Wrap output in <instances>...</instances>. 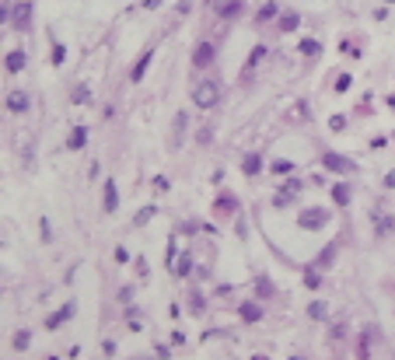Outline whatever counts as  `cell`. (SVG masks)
Segmentation results:
<instances>
[{
    "instance_id": "cell-1",
    "label": "cell",
    "mask_w": 395,
    "mask_h": 360,
    "mask_svg": "<svg viewBox=\"0 0 395 360\" xmlns=\"http://www.w3.org/2000/svg\"><path fill=\"white\" fill-rule=\"evenodd\" d=\"M192 102H196V109H214V105L221 102V80L203 77V80L192 87Z\"/></svg>"
},
{
    "instance_id": "cell-2",
    "label": "cell",
    "mask_w": 395,
    "mask_h": 360,
    "mask_svg": "<svg viewBox=\"0 0 395 360\" xmlns=\"http://www.w3.org/2000/svg\"><path fill=\"white\" fill-rule=\"evenodd\" d=\"M329 220H332V214H329L325 207H308V210L298 214V227H301V231H322Z\"/></svg>"
},
{
    "instance_id": "cell-3",
    "label": "cell",
    "mask_w": 395,
    "mask_h": 360,
    "mask_svg": "<svg viewBox=\"0 0 395 360\" xmlns=\"http://www.w3.org/2000/svg\"><path fill=\"white\" fill-rule=\"evenodd\" d=\"M7 25H14V32H28L32 28V0H18L7 11Z\"/></svg>"
},
{
    "instance_id": "cell-4",
    "label": "cell",
    "mask_w": 395,
    "mask_h": 360,
    "mask_svg": "<svg viewBox=\"0 0 395 360\" xmlns=\"http://www.w3.org/2000/svg\"><path fill=\"white\" fill-rule=\"evenodd\" d=\"M74 315H77V301H67L63 308H56L53 315H46V318H42V329H46V332H56V329H60L63 322H70Z\"/></svg>"
},
{
    "instance_id": "cell-5",
    "label": "cell",
    "mask_w": 395,
    "mask_h": 360,
    "mask_svg": "<svg viewBox=\"0 0 395 360\" xmlns=\"http://www.w3.org/2000/svg\"><path fill=\"white\" fill-rule=\"evenodd\" d=\"M238 318H241L245 325H255V322L266 318V308H262L259 301H252V297H245V301H238Z\"/></svg>"
},
{
    "instance_id": "cell-6",
    "label": "cell",
    "mask_w": 395,
    "mask_h": 360,
    "mask_svg": "<svg viewBox=\"0 0 395 360\" xmlns=\"http://www.w3.org/2000/svg\"><path fill=\"white\" fill-rule=\"evenodd\" d=\"M214 60H217V46H214V42H200V46L192 49V67H196V70L214 67Z\"/></svg>"
},
{
    "instance_id": "cell-7",
    "label": "cell",
    "mask_w": 395,
    "mask_h": 360,
    "mask_svg": "<svg viewBox=\"0 0 395 360\" xmlns=\"http://www.w3.org/2000/svg\"><path fill=\"white\" fill-rule=\"evenodd\" d=\"M154 56H158V46H147V49L140 53V60H137L133 70H130V80H133V84H140V80L147 77V67L154 63Z\"/></svg>"
},
{
    "instance_id": "cell-8",
    "label": "cell",
    "mask_w": 395,
    "mask_h": 360,
    "mask_svg": "<svg viewBox=\"0 0 395 360\" xmlns=\"http://www.w3.org/2000/svg\"><path fill=\"white\" fill-rule=\"evenodd\" d=\"M241 11H245V0H214V14L221 21H235L241 18Z\"/></svg>"
},
{
    "instance_id": "cell-9",
    "label": "cell",
    "mask_w": 395,
    "mask_h": 360,
    "mask_svg": "<svg viewBox=\"0 0 395 360\" xmlns=\"http://www.w3.org/2000/svg\"><path fill=\"white\" fill-rule=\"evenodd\" d=\"M322 168H332V171H357V164L346 161V157L336 154V150H325V154H322Z\"/></svg>"
},
{
    "instance_id": "cell-10",
    "label": "cell",
    "mask_w": 395,
    "mask_h": 360,
    "mask_svg": "<svg viewBox=\"0 0 395 360\" xmlns=\"http://www.w3.org/2000/svg\"><path fill=\"white\" fill-rule=\"evenodd\" d=\"M102 189H105V196H102V210H105V214H116V210H119V189H116V182H112V178H105V186H102Z\"/></svg>"
},
{
    "instance_id": "cell-11",
    "label": "cell",
    "mask_w": 395,
    "mask_h": 360,
    "mask_svg": "<svg viewBox=\"0 0 395 360\" xmlns=\"http://www.w3.org/2000/svg\"><path fill=\"white\" fill-rule=\"evenodd\" d=\"M332 203L336 207H350L353 203V189H350V182H332Z\"/></svg>"
},
{
    "instance_id": "cell-12",
    "label": "cell",
    "mask_w": 395,
    "mask_h": 360,
    "mask_svg": "<svg viewBox=\"0 0 395 360\" xmlns=\"http://www.w3.org/2000/svg\"><path fill=\"white\" fill-rule=\"evenodd\" d=\"M262 164H266V161H262V154H255V150H252V154H245V157H241V171H245V175H248V178H255V175H259V171H262Z\"/></svg>"
},
{
    "instance_id": "cell-13",
    "label": "cell",
    "mask_w": 395,
    "mask_h": 360,
    "mask_svg": "<svg viewBox=\"0 0 395 360\" xmlns=\"http://www.w3.org/2000/svg\"><path fill=\"white\" fill-rule=\"evenodd\" d=\"M7 112H14V116L28 112V95H25V91H11V95H7Z\"/></svg>"
},
{
    "instance_id": "cell-14",
    "label": "cell",
    "mask_w": 395,
    "mask_h": 360,
    "mask_svg": "<svg viewBox=\"0 0 395 360\" xmlns=\"http://www.w3.org/2000/svg\"><path fill=\"white\" fill-rule=\"evenodd\" d=\"M392 227H395V220H392V217L374 214V238H378V241H381V238H388V234H392Z\"/></svg>"
},
{
    "instance_id": "cell-15",
    "label": "cell",
    "mask_w": 395,
    "mask_h": 360,
    "mask_svg": "<svg viewBox=\"0 0 395 360\" xmlns=\"http://www.w3.org/2000/svg\"><path fill=\"white\" fill-rule=\"evenodd\" d=\"M357 360H371V329H364L360 336H357Z\"/></svg>"
},
{
    "instance_id": "cell-16",
    "label": "cell",
    "mask_w": 395,
    "mask_h": 360,
    "mask_svg": "<svg viewBox=\"0 0 395 360\" xmlns=\"http://www.w3.org/2000/svg\"><path fill=\"white\" fill-rule=\"evenodd\" d=\"M84 144H87V126H74L70 137H67V147L70 150H84Z\"/></svg>"
},
{
    "instance_id": "cell-17",
    "label": "cell",
    "mask_w": 395,
    "mask_h": 360,
    "mask_svg": "<svg viewBox=\"0 0 395 360\" xmlns=\"http://www.w3.org/2000/svg\"><path fill=\"white\" fill-rule=\"evenodd\" d=\"M298 25H301V14H298V11H283V14H280V21H276V28H280V32H294Z\"/></svg>"
},
{
    "instance_id": "cell-18",
    "label": "cell",
    "mask_w": 395,
    "mask_h": 360,
    "mask_svg": "<svg viewBox=\"0 0 395 360\" xmlns=\"http://www.w3.org/2000/svg\"><path fill=\"white\" fill-rule=\"evenodd\" d=\"M308 318H312V322H325V318H329V304H325V301H308Z\"/></svg>"
},
{
    "instance_id": "cell-19",
    "label": "cell",
    "mask_w": 395,
    "mask_h": 360,
    "mask_svg": "<svg viewBox=\"0 0 395 360\" xmlns=\"http://www.w3.org/2000/svg\"><path fill=\"white\" fill-rule=\"evenodd\" d=\"M4 67H7V73H21V70H25V53H21V49H14V53H7V60H4Z\"/></svg>"
},
{
    "instance_id": "cell-20",
    "label": "cell",
    "mask_w": 395,
    "mask_h": 360,
    "mask_svg": "<svg viewBox=\"0 0 395 360\" xmlns=\"http://www.w3.org/2000/svg\"><path fill=\"white\" fill-rule=\"evenodd\" d=\"M171 273H175L178 280H182V277H189V273H192V255H189V252H182V259H175Z\"/></svg>"
},
{
    "instance_id": "cell-21",
    "label": "cell",
    "mask_w": 395,
    "mask_h": 360,
    "mask_svg": "<svg viewBox=\"0 0 395 360\" xmlns=\"http://www.w3.org/2000/svg\"><path fill=\"white\" fill-rule=\"evenodd\" d=\"M262 60H266V46L259 42V46L252 49V56L245 60V73H252V70H255V67H259V63H262Z\"/></svg>"
},
{
    "instance_id": "cell-22",
    "label": "cell",
    "mask_w": 395,
    "mask_h": 360,
    "mask_svg": "<svg viewBox=\"0 0 395 360\" xmlns=\"http://www.w3.org/2000/svg\"><path fill=\"white\" fill-rule=\"evenodd\" d=\"M273 294H276V287L269 277H255V297H273Z\"/></svg>"
},
{
    "instance_id": "cell-23",
    "label": "cell",
    "mask_w": 395,
    "mask_h": 360,
    "mask_svg": "<svg viewBox=\"0 0 395 360\" xmlns=\"http://www.w3.org/2000/svg\"><path fill=\"white\" fill-rule=\"evenodd\" d=\"M276 14H280V7H276V4L269 0V4H262V7H259V14H255V21H259V25H266V21H273Z\"/></svg>"
},
{
    "instance_id": "cell-24",
    "label": "cell",
    "mask_w": 395,
    "mask_h": 360,
    "mask_svg": "<svg viewBox=\"0 0 395 360\" xmlns=\"http://www.w3.org/2000/svg\"><path fill=\"white\" fill-rule=\"evenodd\" d=\"M28 343H32V332H28V329H18V332L11 336V346H14L18 353H21V350H28Z\"/></svg>"
},
{
    "instance_id": "cell-25",
    "label": "cell",
    "mask_w": 395,
    "mask_h": 360,
    "mask_svg": "<svg viewBox=\"0 0 395 360\" xmlns=\"http://www.w3.org/2000/svg\"><path fill=\"white\" fill-rule=\"evenodd\" d=\"M228 210H235L238 214V203H235V196H228V193H224V196H221V200H217V203H214V214H228Z\"/></svg>"
},
{
    "instance_id": "cell-26",
    "label": "cell",
    "mask_w": 395,
    "mask_h": 360,
    "mask_svg": "<svg viewBox=\"0 0 395 360\" xmlns=\"http://www.w3.org/2000/svg\"><path fill=\"white\" fill-rule=\"evenodd\" d=\"M301 189H305V182H301V178H287V182L280 186V193H283V196H294V200H298V193H301Z\"/></svg>"
},
{
    "instance_id": "cell-27",
    "label": "cell",
    "mask_w": 395,
    "mask_h": 360,
    "mask_svg": "<svg viewBox=\"0 0 395 360\" xmlns=\"http://www.w3.org/2000/svg\"><path fill=\"white\" fill-rule=\"evenodd\" d=\"M305 287H308V290H318V287H322V277H318L315 266H308V269H305Z\"/></svg>"
},
{
    "instance_id": "cell-28",
    "label": "cell",
    "mask_w": 395,
    "mask_h": 360,
    "mask_svg": "<svg viewBox=\"0 0 395 360\" xmlns=\"http://www.w3.org/2000/svg\"><path fill=\"white\" fill-rule=\"evenodd\" d=\"M298 49H301V56H318V53H322V46H318L315 39H301Z\"/></svg>"
},
{
    "instance_id": "cell-29",
    "label": "cell",
    "mask_w": 395,
    "mask_h": 360,
    "mask_svg": "<svg viewBox=\"0 0 395 360\" xmlns=\"http://www.w3.org/2000/svg\"><path fill=\"white\" fill-rule=\"evenodd\" d=\"M87 102H91V87L87 84H77L74 87V105H87Z\"/></svg>"
},
{
    "instance_id": "cell-30",
    "label": "cell",
    "mask_w": 395,
    "mask_h": 360,
    "mask_svg": "<svg viewBox=\"0 0 395 360\" xmlns=\"http://www.w3.org/2000/svg\"><path fill=\"white\" fill-rule=\"evenodd\" d=\"M63 60H67V46L53 42V67H63Z\"/></svg>"
},
{
    "instance_id": "cell-31",
    "label": "cell",
    "mask_w": 395,
    "mask_h": 360,
    "mask_svg": "<svg viewBox=\"0 0 395 360\" xmlns=\"http://www.w3.org/2000/svg\"><path fill=\"white\" fill-rule=\"evenodd\" d=\"M189 311H192V315H203V294H200V290L189 294Z\"/></svg>"
},
{
    "instance_id": "cell-32",
    "label": "cell",
    "mask_w": 395,
    "mask_h": 360,
    "mask_svg": "<svg viewBox=\"0 0 395 360\" xmlns=\"http://www.w3.org/2000/svg\"><path fill=\"white\" fill-rule=\"evenodd\" d=\"M154 214H158V207H144V210L137 214V220H133V224H147V220H151Z\"/></svg>"
},
{
    "instance_id": "cell-33",
    "label": "cell",
    "mask_w": 395,
    "mask_h": 360,
    "mask_svg": "<svg viewBox=\"0 0 395 360\" xmlns=\"http://www.w3.org/2000/svg\"><path fill=\"white\" fill-rule=\"evenodd\" d=\"M151 186H154V193H168V189H171L164 175H154V182H151Z\"/></svg>"
},
{
    "instance_id": "cell-34",
    "label": "cell",
    "mask_w": 395,
    "mask_h": 360,
    "mask_svg": "<svg viewBox=\"0 0 395 360\" xmlns=\"http://www.w3.org/2000/svg\"><path fill=\"white\" fill-rule=\"evenodd\" d=\"M350 84H353V77H350V73H343V77H339V80H336V91H346V87H350Z\"/></svg>"
},
{
    "instance_id": "cell-35",
    "label": "cell",
    "mask_w": 395,
    "mask_h": 360,
    "mask_svg": "<svg viewBox=\"0 0 395 360\" xmlns=\"http://www.w3.org/2000/svg\"><path fill=\"white\" fill-rule=\"evenodd\" d=\"M269 168H273V171H294V164H290V161H273Z\"/></svg>"
},
{
    "instance_id": "cell-36",
    "label": "cell",
    "mask_w": 395,
    "mask_h": 360,
    "mask_svg": "<svg viewBox=\"0 0 395 360\" xmlns=\"http://www.w3.org/2000/svg\"><path fill=\"white\" fill-rule=\"evenodd\" d=\"M329 126H332V130H336V133H339V130H343V126H346V119H343V116H332V119H329Z\"/></svg>"
},
{
    "instance_id": "cell-37",
    "label": "cell",
    "mask_w": 395,
    "mask_h": 360,
    "mask_svg": "<svg viewBox=\"0 0 395 360\" xmlns=\"http://www.w3.org/2000/svg\"><path fill=\"white\" fill-rule=\"evenodd\" d=\"M171 343H175V346H185V332L175 329V332H171Z\"/></svg>"
},
{
    "instance_id": "cell-38",
    "label": "cell",
    "mask_w": 395,
    "mask_h": 360,
    "mask_svg": "<svg viewBox=\"0 0 395 360\" xmlns=\"http://www.w3.org/2000/svg\"><path fill=\"white\" fill-rule=\"evenodd\" d=\"M381 186H385V189H395V168L385 175V178H381Z\"/></svg>"
},
{
    "instance_id": "cell-39",
    "label": "cell",
    "mask_w": 395,
    "mask_h": 360,
    "mask_svg": "<svg viewBox=\"0 0 395 360\" xmlns=\"http://www.w3.org/2000/svg\"><path fill=\"white\" fill-rule=\"evenodd\" d=\"M119 297H123V301L130 304V301H133V287H123V290H119Z\"/></svg>"
},
{
    "instance_id": "cell-40",
    "label": "cell",
    "mask_w": 395,
    "mask_h": 360,
    "mask_svg": "<svg viewBox=\"0 0 395 360\" xmlns=\"http://www.w3.org/2000/svg\"><path fill=\"white\" fill-rule=\"evenodd\" d=\"M154 353H158V360H168V357H171V350H168V346H158Z\"/></svg>"
},
{
    "instance_id": "cell-41",
    "label": "cell",
    "mask_w": 395,
    "mask_h": 360,
    "mask_svg": "<svg viewBox=\"0 0 395 360\" xmlns=\"http://www.w3.org/2000/svg\"><path fill=\"white\" fill-rule=\"evenodd\" d=\"M144 7H147V11H154V7H161V0H144Z\"/></svg>"
},
{
    "instance_id": "cell-42",
    "label": "cell",
    "mask_w": 395,
    "mask_h": 360,
    "mask_svg": "<svg viewBox=\"0 0 395 360\" xmlns=\"http://www.w3.org/2000/svg\"><path fill=\"white\" fill-rule=\"evenodd\" d=\"M385 102H388V109H395V95H392V98H385Z\"/></svg>"
},
{
    "instance_id": "cell-43",
    "label": "cell",
    "mask_w": 395,
    "mask_h": 360,
    "mask_svg": "<svg viewBox=\"0 0 395 360\" xmlns=\"http://www.w3.org/2000/svg\"><path fill=\"white\" fill-rule=\"evenodd\" d=\"M252 360H269V357H262V353H255V357H252Z\"/></svg>"
},
{
    "instance_id": "cell-44",
    "label": "cell",
    "mask_w": 395,
    "mask_h": 360,
    "mask_svg": "<svg viewBox=\"0 0 395 360\" xmlns=\"http://www.w3.org/2000/svg\"><path fill=\"white\" fill-rule=\"evenodd\" d=\"M287 360H305V357H287Z\"/></svg>"
},
{
    "instance_id": "cell-45",
    "label": "cell",
    "mask_w": 395,
    "mask_h": 360,
    "mask_svg": "<svg viewBox=\"0 0 395 360\" xmlns=\"http://www.w3.org/2000/svg\"><path fill=\"white\" fill-rule=\"evenodd\" d=\"M137 360H154V357H137Z\"/></svg>"
},
{
    "instance_id": "cell-46",
    "label": "cell",
    "mask_w": 395,
    "mask_h": 360,
    "mask_svg": "<svg viewBox=\"0 0 395 360\" xmlns=\"http://www.w3.org/2000/svg\"><path fill=\"white\" fill-rule=\"evenodd\" d=\"M46 360H60V357H46Z\"/></svg>"
},
{
    "instance_id": "cell-47",
    "label": "cell",
    "mask_w": 395,
    "mask_h": 360,
    "mask_svg": "<svg viewBox=\"0 0 395 360\" xmlns=\"http://www.w3.org/2000/svg\"><path fill=\"white\" fill-rule=\"evenodd\" d=\"M385 4H395V0H385Z\"/></svg>"
}]
</instances>
